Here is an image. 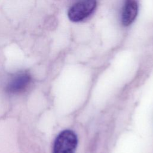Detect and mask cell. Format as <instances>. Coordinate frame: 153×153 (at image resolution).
Instances as JSON below:
<instances>
[{
	"instance_id": "7a4b0ae2",
	"label": "cell",
	"mask_w": 153,
	"mask_h": 153,
	"mask_svg": "<svg viewBox=\"0 0 153 153\" xmlns=\"http://www.w3.org/2000/svg\"><path fill=\"white\" fill-rule=\"evenodd\" d=\"M96 7V0H81L69 8L68 13V18L74 22H80L90 16Z\"/></svg>"
},
{
	"instance_id": "277c9868",
	"label": "cell",
	"mask_w": 153,
	"mask_h": 153,
	"mask_svg": "<svg viewBox=\"0 0 153 153\" xmlns=\"http://www.w3.org/2000/svg\"><path fill=\"white\" fill-rule=\"evenodd\" d=\"M137 4L134 0H127L121 15V22L124 26L130 25L137 14Z\"/></svg>"
},
{
	"instance_id": "3957f363",
	"label": "cell",
	"mask_w": 153,
	"mask_h": 153,
	"mask_svg": "<svg viewBox=\"0 0 153 153\" xmlns=\"http://www.w3.org/2000/svg\"><path fill=\"white\" fill-rule=\"evenodd\" d=\"M32 81L30 75L27 72H19L16 74L8 82L6 92L10 94H18L24 92L29 86Z\"/></svg>"
},
{
	"instance_id": "6da1fadb",
	"label": "cell",
	"mask_w": 153,
	"mask_h": 153,
	"mask_svg": "<svg viewBox=\"0 0 153 153\" xmlns=\"http://www.w3.org/2000/svg\"><path fill=\"white\" fill-rule=\"evenodd\" d=\"M77 142V137L74 131L69 130H63L54 140L53 153H74Z\"/></svg>"
}]
</instances>
